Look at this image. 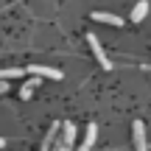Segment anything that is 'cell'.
Wrapping results in <instances>:
<instances>
[{
  "mask_svg": "<svg viewBox=\"0 0 151 151\" xmlns=\"http://www.w3.org/2000/svg\"><path fill=\"white\" fill-rule=\"evenodd\" d=\"M56 132H59V123H53L50 126V132H48V137L42 140V151H48L50 148V143H53V137H56Z\"/></svg>",
  "mask_w": 151,
  "mask_h": 151,
  "instance_id": "obj_9",
  "label": "cell"
},
{
  "mask_svg": "<svg viewBox=\"0 0 151 151\" xmlns=\"http://www.w3.org/2000/svg\"><path fill=\"white\" fill-rule=\"evenodd\" d=\"M6 90H9V81H6V78H0V95H3Z\"/></svg>",
  "mask_w": 151,
  "mask_h": 151,
  "instance_id": "obj_11",
  "label": "cell"
},
{
  "mask_svg": "<svg viewBox=\"0 0 151 151\" xmlns=\"http://www.w3.org/2000/svg\"><path fill=\"white\" fill-rule=\"evenodd\" d=\"M87 42H90L92 53H95V59L101 62V67H104V70H112V62H109V56L104 53V48H101V42H98V37H95V34H90V37H87Z\"/></svg>",
  "mask_w": 151,
  "mask_h": 151,
  "instance_id": "obj_1",
  "label": "cell"
},
{
  "mask_svg": "<svg viewBox=\"0 0 151 151\" xmlns=\"http://www.w3.org/2000/svg\"><path fill=\"white\" fill-rule=\"evenodd\" d=\"M37 84H39V76H34L31 81H25V84L20 87V98H22V101H28V98L34 95V90H37Z\"/></svg>",
  "mask_w": 151,
  "mask_h": 151,
  "instance_id": "obj_7",
  "label": "cell"
},
{
  "mask_svg": "<svg viewBox=\"0 0 151 151\" xmlns=\"http://www.w3.org/2000/svg\"><path fill=\"white\" fill-rule=\"evenodd\" d=\"M92 20L95 22H106V25H123L118 14H109V11H92Z\"/></svg>",
  "mask_w": 151,
  "mask_h": 151,
  "instance_id": "obj_4",
  "label": "cell"
},
{
  "mask_svg": "<svg viewBox=\"0 0 151 151\" xmlns=\"http://www.w3.org/2000/svg\"><path fill=\"white\" fill-rule=\"evenodd\" d=\"M3 146H6V140H3V137H0V148H3Z\"/></svg>",
  "mask_w": 151,
  "mask_h": 151,
  "instance_id": "obj_12",
  "label": "cell"
},
{
  "mask_svg": "<svg viewBox=\"0 0 151 151\" xmlns=\"http://www.w3.org/2000/svg\"><path fill=\"white\" fill-rule=\"evenodd\" d=\"M132 134H134V148H137V151H151L148 140H146V126H143V120H134Z\"/></svg>",
  "mask_w": 151,
  "mask_h": 151,
  "instance_id": "obj_2",
  "label": "cell"
},
{
  "mask_svg": "<svg viewBox=\"0 0 151 151\" xmlns=\"http://www.w3.org/2000/svg\"><path fill=\"white\" fill-rule=\"evenodd\" d=\"M28 73L39 76V78H53V81H62V70H56V67H45V65H31L28 67Z\"/></svg>",
  "mask_w": 151,
  "mask_h": 151,
  "instance_id": "obj_3",
  "label": "cell"
},
{
  "mask_svg": "<svg viewBox=\"0 0 151 151\" xmlns=\"http://www.w3.org/2000/svg\"><path fill=\"white\" fill-rule=\"evenodd\" d=\"M62 140H65L67 146H73V140H76V126L73 123H65V126H62Z\"/></svg>",
  "mask_w": 151,
  "mask_h": 151,
  "instance_id": "obj_8",
  "label": "cell"
},
{
  "mask_svg": "<svg viewBox=\"0 0 151 151\" xmlns=\"http://www.w3.org/2000/svg\"><path fill=\"white\" fill-rule=\"evenodd\" d=\"M95 134H98L95 123H90V126H87V137H84V143H81L76 151H90V148H92V143H95Z\"/></svg>",
  "mask_w": 151,
  "mask_h": 151,
  "instance_id": "obj_5",
  "label": "cell"
},
{
  "mask_svg": "<svg viewBox=\"0 0 151 151\" xmlns=\"http://www.w3.org/2000/svg\"><path fill=\"white\" fill-rule=\"evenodd\" d=\"M146 14H148V3H146V0H140V3L132 9V22H143V20H146Z\"/></svg>",
  "mask_w": 151,
  "mask_h": 151,
  "instance_id": "obj_6",
  "label": "cell"
},
{
  "mask_svg": "<svg viewBox=\"0 0 151 151\" xmlns=\"http://www.w3.org/2000/svg\"><path fill=\"white\" fill-rule=\"evenodd\" d=\"M53 151H70V146H67L65 140H59V143H56V148H53Z\"/></svg>",
  "mask_w": 151,
  "mask_h": 151,
  "instance_id": "obj_10",
  "label": "cell"
}]
</instances>
